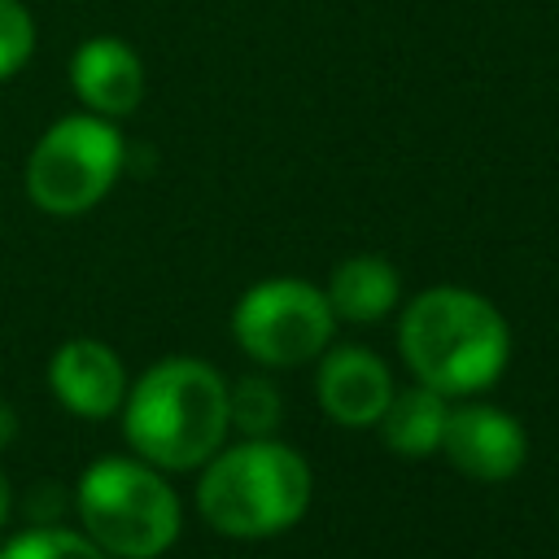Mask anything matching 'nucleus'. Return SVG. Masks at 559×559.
Returning a JSON list of instances; mask_svg holds the SVG:
<instances>
[{
  "label": "nucleus",
  "instance_id": "1",
  "mask_svg": "<svg viewBox=\"0 0 559 559\" xmlns=\"http://www.w3.org/2000/svg\"><path fill=\"white\" fill-rule=\"evenodd\" d=\"M397 349L419 384L454 402L485 393L507 371L511 328L489 297L459 284H437L402 306Z\"/></svg>",
  "mask_w": 559,
  "mask_h": 559
},
{
  "label": "nucleus",
  "instance_id": "2",
  "mask_svg": "<svg viewBox=\"0 0 559 559\" xmlns=\"http://www.w3.org/2000/svg\"><path fill=\"white\" fill-rule=\"evenodd\" d=\"M118 415L135 459L162 472H197L231 432L227 376L205 358H162L131 380Z\"/></svg>",
  "mask_w": 559,
  "mask_h": 559
},
{
  "label": "nucleus",
  "instance_id": "3",
  "mask_svg": "<svg viewBox=\"0 0 559 559\" xmlns=\"http://www.w3.org/2000/svg\"><path fill=\"white\" fill-rule=\"evenodd\" d=\"M197 515L236 542H266L288 533L314 493V472L306 454L288 441L271 437H240L223 441L197 467Z\"/></svg>",
  "mask_w": 559,
  "mask_h": 559
},
{
  "label": "nucleus",
  "instance_id": "4",
  "mask_svg": "<svg viewBox=\"0 0 559 559\" xmlns=\"http://www.w3.org/2000/svg\"><path fill=\"white\" fill-rule=\"evenodd\" d=\"M70 511L109 559H162L183 528L175 485L135 454L87 463L70 489Z\"/></svg>",
  "mask_w": 559,
  "mask_h": 559
},
{
  "label": "nucleus",
  "instance_id": "5",
  "mask_svg": "<svg viewBox=\"0 0 559 559\" xmlns=\"http://www.w3.org/2000/svg\"><path fill=\"white\" fill-rule=\"evenodd\" d=\"M127 166V140L114 118L66 114L26 157V197L52 218H79L96 210Z\"/></svg>",
  "mask_w": 559,
  "mask_h": 559
},
{
  "label": "nucleus",
  "instance_id": "6",
  "mask_svg": "<svg viewBox=\"0 0 559 559\" xmlns=\"http://www.w3.org/2000/svg\"><path fill=\"white\" fill-rule=\"evenodd\" d=\"M336 332L328 293L297 275H271L249 284L231 306V336L258 367L284 371L314 362Z\"/></svg>",
  "mask_w": 559,
  "mask_h": 559
},
{
  "label": "nucleus",
  "instance_id": "7",
  "mask_svg": "<svg viewBox=\"0 0 559 559\" xmlns=\"http://www.w3.org/2000/svg\"><path fill=\"white\" fill-rule=\"evenodd\" d=\"M441 454L467 480L498 485V480H511L524 467L528 432L511 411H502L493 402L454 397L450 419H445V437H441Z\"/></svg>",
  "mask_w": 559,
  "mask_h": 559
},
{
  "label": "nucleus",
  "instance_id": "8",
  "mask_svg": "<svg viewBox=\"0 0 559 559\" xmlns=\"http://www.w3.org/2000/svg\"><path fill=\"white\" fill-rule=\"evenodd\" d=\"M131 371L100 336H70L48 358V393L79 419H114L127 402Z\"/></svg>",
  "mask_w": 559,
  "mask_h": 559
},
{
  "label": "nucleus",
  "instance_id": "9",
  "mask_svg": "<svg viewBox=\"0 0 559 559\" xmlns=\"http://www.w3.org/2000/svg\"><path fill=\"white\" fill-rule=\"evenodd\" d=\"M314 362H319L314 371L319 411L336 428H376L397 389L389 362L367 345H328Z\"/></svg>",
  "mask_w": 559,
  "mask_h": 559
},
{
  "label": "nucleus",
  "instance_id": "10",
  "mask_svg": "<svg viewBox=\"0 0 559 559\" xmlns=\"http://www.w3.org/2000/svg\"><path fill=\"white\" fill-rule=\"evenodd\" d=\"M70 87L87 114L127 118L144 100V61L118 35H92L70 57Z\"/></svg>",
  "mask_w": 559,
  "mask_h": 559
},
{
  "label": "nucleus",
  "instance_id": "11",
  "mask_svg": "<svg viewBox=\"0 0 559 559\" xmlns=\"http://www.w3.org/2000/svg\"><path fill=\"white\" fill-rule=\"evenodd\" d=\"M323 293H328V306H332L336 319H345V323H380L402 301V275L380 253H354V258L332 266Z\"/></svg>",
  "mask_w": 559,
  "mask_h": 559
},
{
  "label": "nucleus",
  "instance_id": "12",
  "mask_svg": "<svg viewBox=\"0 0 559 559\" xmlns=\"http://www.w3.org/2000/svg\"><path fill=\"white\" fill-rule=\"evenodd\" d=\"M445 419H450V397L415 380L406 389H393L376 432L384 450H393L397 459H428V454H441Z\"/></svg>",
  "mask_w": 559,
  "mask_h": 559
},
{
  "label": "nucleus",
  "instance_id": "13",
  "mask_svg": "<svg viewBox=\"0 0 559 559\" xmlns=\"http://www.w3.org/2000/svg\"><path fill=\"white\" fill-rule=\"evenodd\" d=\"M227 419L240 437H271L284 419V397L266 376H240L227 384Z\"/></svg>",
  "mask_w": 559,
  "mask_h": 559
},
{
  "label": "nucleus",
  "instance_id": "14",
  "mask_svg": "<svg viewBox=\"0 0 559 559\" xmlns=\"http://www.w3.org/2000/svg\"><path fill=\"white\" fill-rule=\"evenodd\" d=\"M0 559H109L83 528L31 524L0 546Z\"/></svg>",
  "mask_w": 559,
  "mask_h": 559
},
{
  "label": "nucleus",
  "instance_id": "15",
  "mask_svg": "<svg viewBox=\"0 0 559 559\" xmlns=\"http://www.w3.org/2000/svg\"><path fill=\"white\" fill-rule=\"evenodd\" d=\"M35 52V17L22 0H0V83L13 79Z\"/></svg>",
  "mask_w": 559,
  "mask_h": 559
},
{
  "label": "nucleus",
  "instance_id": "16",
  "mask_svg": "<svg viewBox=\"0 0 559 559\" xmlns=\"http://www.w3.org/2000/svg\"><path fill=\"white\" fill-rule=\"evenodd\" d=\"M17 437V411L9 402H0V450H9Z\"/></svg>",
  "mask_w": 559,
  "mask_h": 559
},
{
  "label": "nucleus",
  "instance_id": "17",
  "mask_svg": "<svg viewBox=\"0 0 559 559\" xmlns=\"http://www.w3.org/2000/svg\"><path fill=\"white\" fill-rule=\"evenodd\" d=\"M9 520H13V480H9V472L0 467V533H4Z\"/></svg>",
  "mask_w": 559,
  "mask_h": 559
}]
</instances>
